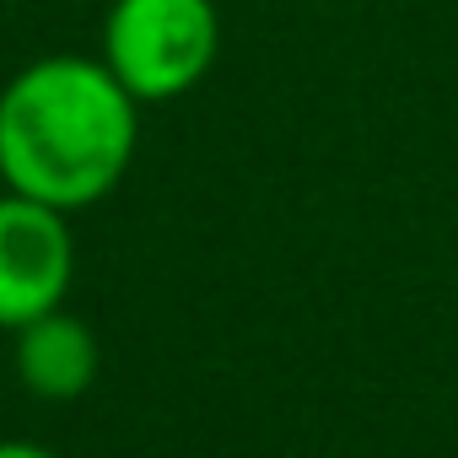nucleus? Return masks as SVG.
<instances>
[{
	"mask_svg": "<svg viewBox=\"0 0 458 458\" xmlns=\"http://www.w3.org/2000/svg\"><path fill=\"white\" fill-rule=\"evenodd\" d=\"M0 458H55V453L33 447V442H0Z\"/></svg>",
	"mask_w": 458,
	"mask_h": 458,
	"instance_id": "nucleus-5",
	"label": "nucleus"
},
{
	"mask_svg": "<svg viewBox=\"0 0 458 458\" xmlns=\"http://www.w3.org/2000/svg\"><path fill=\"white\" fill-rule=\"evenodd\" d=\"M221 55L216 0H114L103 12L98 60L146 103H173L194 92Z\"/></svg>",
	"mask_w": 458,
	"mask_h": 458,
	"instance_id": "nucleus-2",
	"label": "nucleus"
},
{
	"mask_svg": "<svg viewBox=\"0 0 458 458\" xmlns=\"http://www.w3.org/2000/svg\"><path fill=\"white\" fill-rule=\"evenodd\" d=\"M140 140V103L98 55H44L0 87V183L55 210L119 189Z\"/></svg>",
	"mask_w": 458,
	"mask_h": 458,
	"instance_id": "nucleus-1",
	"label": "nucleus"
},
{
	"mask_svg": "<svg viewBox=\"0 0 458 458\" xmlns=\"http://www.w3.org/2000/svg\"><path fill=\"white\" fill-rule=\"evenodd\" d=\"M98 372H103V345L76 313L55 308L17 329V377L33 399L71 404L98 383Z\"/></svg>",
	"mask_w": 458,
	"mask_h": 458,
	"instance_id": "nucleus-4",
	"label": "nucleus"
},
{
	"mask_svg": "<svg viewBox=\"0 0 458 458\" xmlns=\"http://www.w3.org/2000/svg\"><path fill=\"white\" fill-rule=\"evenodd\" d=\"M76 276L71 216L28 199L17 189L0 194V329H22L55 308H65Z\"/></svg>",
	"mask_w": 458,
	"mask_h": 458,
	"instance_id": "nucleus-3",
	"label": "nucleus"
}]
</instances>
